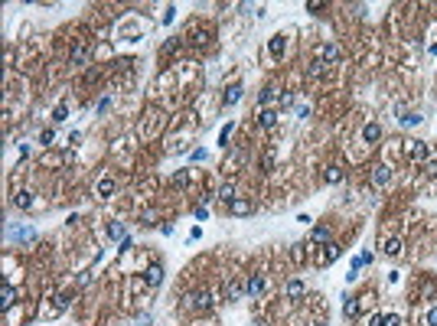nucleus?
<instances>
[{"instance_id":"nucleus-41","label":"nucleus","mask_w":437,"mask_h":326,"mask_svg":"<svg viewBox=\"0 0 437 326\" xmlns=\"http://www.w3.org/2000/svg\"><path fill=\"white\" fill-rule=\"evenodd\" d=\"M428 326H437V307H434V310H428Z\"/></svg>"},{"instance_id":"nucleus-24","label":"nucleus","mask_w":437,"mask_h":326,"mask_svg":"<svg viewBox=\"0 0 437 326\" xmlns=\"http://www.w3.org/2000/svg\"><path fill=\"white\" fill-rule=\"evenodd\" d=\"M336 258H339V248H336V245H327V251L320 255V264H329V261H336Z\"/></svg>"},{"instance_id":"nucleus-10","label":"nucleus","mask_w":437,"mask_h":326,"mask_svg":"<svg viewBox=\"0 0 437 326\" xmlns=\"http://www.w3.org/2000/svg\"><path fill=\"white\" fill-rule=\"evenodd\" d=\"M388 176H391V170L385 166V163H379V166L372 170V186H385V183H388Z\"/></svg>"},{"instance_id":"nucleus-7","label":"nucleus","mask_w":437,"mask_h":326,"mask_svg":"<svg viewBox=\"0 0 437 326\" xmlns=\"http://www.w3.org/2000/svg\"><path fill=\"white\" fill-rule=\"evenodd\" d=\"M261 290H265V277H261V274H251V277L245 280V294L258 297V294H261Z\"/></svg>"},{"instance_id":"nucleus-38","label":"nucleus","mask_w":437,"mask_h":326,"mask_svg":"<svg viewBox=\"0 0 437 326\" xmlns=\"http://www.w3.org/2000/svg\"><path fill=\"white\" fill-rule=\"evenodd\" d=\"M108 108H111V98H102V101H98V114H105Z\"/></svg>"},{"instance_id":"nucleus-13","label":"nucleus","mask_w":437,"mask_h":326,"mask_svg":"<svg viewBox=\"0 0 437 326\" xmlns=\"http://www.w3.org/2000/svg\"><path fill=\"white\" fill-rule=\"evenodd\" d=\"M379 137H382V127L375 124V121H372V124H366V127H362V140H366V144H375Z\"/></svg>"},{"instance_id":"nucleus-33","label":"nucleus","mask_w":437,"mask_h":326,"mask_svg":"<svg viewBox=\"0 0 437 326\" xmlns=\"http://www.w3.org/2000/svg\"><path fill=\"white\" fill-rule=\"evenodd\" d=\"M193 216L199 218V222H206V218H209V209H206V206H196V209H193Z\"/></svg>"},{"instance_id":"nucleus-1","label":"nucleus","mask_w":437,"mask_h":326,"mask_svg":"<svg viewBox=\"0 0 437 326\" xmlns=\"http://www.w3.org/2000/svg\"><path fill=\"white\" fill-rule=\"evenodd\" d=\"M320 59H323L327 65H336L339 59H343V53H339V46H336V43H323V46H320Z\"/></svg>"},{"instance_id":"nucleus-39","label":"nucleus","mask_w":437,"mask_h":326,"mask_svg":"<svg viewBox=\"0 0 437 326\" xmlns=\"http://www.w3.org/2000/svg\"><path fill=\"white\" fill-rule=\"evenodd\" d=\"M173 13H176V7H166V13H164V23H166V26L173 23Z\"/></svg>"},{"instance_id":"nucleus-16","label":"nucleus","mask_w":437,"mask_h":326,"mask_svg":"<svg viewBox=\"0 0 437 326\" xmlns=\"http://www.w3.org/2000/svg\"><path fill=\"white\" fill-rule=\"evenodd\" d=\"M85 59H88V46L78 43V46L72 49V65H85Z\"/></svg>"},{"instance_id":"nucleus-2","label":"nucleus","mask_w":437,"mask_h":326,"mask_svg":"<svg viewBox=\"0 0 437 326\" xmlns=\"http://www.w3.org/2000/svg\"><path fill=\"white\" fill-rule=\"evenodd\" d=\"M277 121H281V111H274V108H265L261 114H258V127H265V131L277 127Z\"/></svg>"},{"instance_id":"nucleus-9","label":"nucleus","mask_w":437,"mask_h":326,"mask_svg":"<svg viewBox=\"0 0 437 326\" xmlns=\"http://www.w3.org/2000/svg\"><path fill=\"white\" fill-rule=\"evenodd\" d=\"M242 92H245V88H242V82H235V85H228V92L222 95V101H225L228 108H232V105H238V98H242Z\"/></svg>"},{"instance_id":"nucleus-21","label":"nucleus","mask_w":437,"mask_h":326,"mask_svg":"<svg viewBox=\"0 0 437 326\" xmlns=\"http://www.w3.org/2000/svg\"><path fill=\"white\" fill-rule=\"evenodd\" d=\"M385 255H388V258H398L401 255V238H388V241H385Z\"/></svg>"},{"instance_id":"nucleus-28","label":"nucleus","mask_w":437,"mask_h":326,"mask_svg":"<svg viewBox=\"0 0 437 326\" xmlns=\"http://www.w3.org/2000/svg\"><path fill=\"white\" fill-rule=\"evenodd\" d=\"M313 241H329V228L327 225H317V228H313Z\"/></svg>"},{"instance_id":"nucleus-17","label":"nucleus","mask_w":437,"mask_h":326,"mask_svg":"<svg viewBox=\"0 0 437 326\" xmlns=\"http://www.w3.org/2000/svg\"><path fill=\"white\" fill-rule=\"evenodd\" d=\"M228 212H232V216H248V212H251V202L248 199H235L232 206H228Z\"/></svg>"},{"instance_id":"nucleus-29","label":"nucleus","mask_w":437,"mask_h":326,"mask_svg":"<svg viewBox=\"0 0 437 326\" xmlns=\"http://www.w3.org/2000/svg\"><path fill=\"white\" fill-rule=\"evenodd\" d=\"M69 117V108L65 105H55V111H53V121H65Z\"/></svg>"},{"instance_id":"nucleus-20","label":"nucleus","mask_w":437,"mask_h":326,"mask_svg":"<svg viewBox=\"0 0 437 326\" xmlns=\"http://www.w3.org/2000/svg\"><path fill=\"white\" fill-rule=\"evenodd\" d=\"M218 199L225 202V206H232V202H235V186H232V183H225V186H218Z\"/></svg>"},{"instance_id":"nucleus-8","label":"nucleus","mask_w":437,"mask_h":326,"mask_svg":"<svg viewBox=\"0 0 437 326\" xmlns=\"http://www.w3.org/2000/svg\"><path fill=\"white\" fill-rule=\"evenodd\" d=\"M398 121H401V127H414V124H421V114L418 111H408V108H398Z\"/></svg>"},{"instance_id":"nucleus-43","label":"nucleus","mask_w":437,"mask_h":326,"mask_svg":"<svg viewBox=\"0 0 437 326\" xmlns=\"http://www.w3.org/2000/svg\"><path fill=\"white\" fill-rule=\"evenodd\" d=\"M431 55H437V43H434V46H431Z\"/></svg>"},{"instance_id":"nucleus-27","label":"nucleus","mask_w":437,"mask_h":326,"mask_svg":"<svg viewBox=\"0 0 437 326\" xmlns=\"http://www.w3.org/2000/svg\"><path fill=\"white\" fill-rule=\"evenodd\" d=\"M232 121H228V124L225 127H222V131H218V147H228V137H232Z\"/></svg>"},{"instance_id":"nucleus-32","label":"nucleus","mask_w":437,"mask_h":326,"mask_svg":"<svg viewBox=\"0 0 437 326\" xmlns=\"http://www.w3.org/2000/svg\"><path fill=\"white\" fill-rule=\"evenodd\" d=\"M277 105H281V111L294 108V95H281V101H277Z\"/></svg>"},{"instance_id":"nucleus-37","label":"nucleus","mask_w":437,"mask_h":326,"mask_svg":"<svg viewBox=\"0 0 437 326\" xmlns=\"http://www.w3.org/2000/svg\"><path fill=\"white\" fill-rule=\"evenodd\" d=\"M369 326H385V313H375V317L369 320Z\"/></svg>"},{"instance_id":"nucleus-40","label":"nucleus","mask_w":437,"mask_h":326,"mask_svg":"<svg viewBox=\"0 0 437 326\" xmlns=\"http://www.w3.org/2000/svg\"><path fill=\"white\" fill-rule=\"evenodd\" d=\"M173 183H176V186H186V173L180 170V173H176V176H173Z\"/></svg>"},{"instance_id":"nucleus-15","label":"nucleus","mask_w":437,"mask_h":326,"mask_svg":"<svg viewBox=\"0 0 437 326\" xmlns=\"http://www.w3.org/2000/svg\"><path fill=\"white\" fill-rule=\"evenodd\" d=\"M65 307H69V297H65V294H59V297H55V303L46 310V317H59V313H62Z\"/></svg>"},{"instance_id":"nucleus-31","label":"nucleus","mask_w":437,"mask_h":326,"mask_svg":"<svg viewBox=\"0 0 437 326\" xmlns=\"http://www.w3.org/2000/svg\"><path fill=\"white\" fill-rule=\"evenodd\" d=\"M53 140H55V131H53V127H46V131L39 134V144H53Z\"/></svg>"},{"instance_id":"nucleus-11","label":"nucleus","mask_w":437,"mask_h":326,"mask_svg":"<svg viewBox=\"0 0 437 326\" xmlns=\"http://www.w3.org/2000/svg\"><path fill=\"white\" fill-rule=\"evenodd\" d=\"M144 280H147L150 287H160V280H164V268H160V264H154V268H147V274H144Z\"/></svg>"},{"instance_id":"nucleus-18","label":"nucleus","mask_w":437,"mask_h":326,"mask_svg":"<svg viewBox=\"0 0 437 326\" xmlns=\"http://www.w3.org/2000/svg\"><path fill=\"white\" fill-rule=\"evenodd\" d=\"M111 193H114V179H111V176H102V179H98V196H102V199H108Z\"/></svg>"},{"instance_id":"nucleus-23","label":"nucleus","mask_w":437,"mask_h":326,"mask_svg":"<svg viewBox=\"0 0 437 326\" xmlns=\"http://www.w3.org/2000/svg\"><path fill=\"white\" fill-rule=\"evenodd\" d=\"M274 98H277V88H274V85H268V88H265V92L258 95V101H261V105H265V108H268V105H271V101H274Z\"/></svg>"},{"instance_id":"nucleus-6","label":"nucleus","mask_w":437,"mask_h":326,"mask_svg":"<svg viewBox=\"0 0 437 326\" xmlns=\"http://www.w3.org/2000/svg\"><path fill=\"white\" fill-rule=\"evenodd\" d=\"M13 300H16L13 284H7V280H3V287H0V307H3V310H10V307H13Z\"/></svg>"},{"instance_id":"nucleus-26","label":"nucleus","mask_w":437,"mask_h":326,"mask_svg":"<svg viewBox=\"0 0 437 326\" xmlns=\"http://www.w3.org/2000/svg\"><path fill=\"white\" fill-rule=\"evenodd\" d=\"M108 235H111V238H117V241H124V238H127V235H124V225H121V222H111V225H108Z\"/></svg>"},{"instance_id":"nucleus-35","label":"nucleus","mask_w":437,"mask_h":326,"mask_svg":"<svg viewBox=\"0 0 437 326\" xmlns=\"http://www.w3.org/2000/svg\"><path fill=\"white\" fill-rule=\"evenodd\" d=\"M261 170H265V173H271V170H274V157H271V154L261 160Z\"/></svg>"},{"instance_id":"nucleus-3","label":"nucleus","mask_w":437,"mask_h":326,"mask_svg":"<svg viewBox=\"0 0 437 326\" xmlns=\"http://www.w3.org/2000/svg\"><path fill=\"white\" fill-rule=\"evenodd\" d=\"M186 300H189L193 310H209V307H212V294H206V290H203V294H189Z\"/></svg>"},{"instance_id":"nucleus-25","label":"nucleus","mask_w":437,"mask_h":326,"mask_svg":"<svg viewBox=\"0 0 437 326\" xmlns=\"http://www.w3.org/2000/svg\"><path fill=\"white\" fill-rule=\"evenodd\" d=\"M323 179H327V183H339V179H343V170H339V166H327Z\"/></svg>"},{"instance_id":"nucleus-34","label":"nucleus","mask_w":437,"mask_h":326,"mask_svg":"<svg viewBox=\"0 0 437 326\" xmlns=\"http://www.w3.org/2000/svg\"><path fill=\"white\" fill-rule=\"evenodd\" d=\"M398 323H401L398 313H385V326H398Z\"/></svg>"},{"instance_id":"nucleus-42","label":"nucleus","mask_w":437,"mask_h":326,"mask_svg":"<svg viewBox=\"0 0 437 326\" xmlns=\"http://www.w3.org/2000/svg\"><path fill=\"white\" fill-rule=\"evenodd\" d=\"M189 157H193V160H196V163H199V160H206V150H203V147H199V150H193V154H189Z\"/></svg>"},{"instance_id":"nucleus-36","label":"nucleus","mask_w":437,"mask_h":326,"mask_svg":"<svg viewBox=\"0 0 437 326\" xmlns=\"http://www.w3.org/2000/svg\"><path fill=\"white\" fill-rule=\"evenodd\" d=\"M307 10H310V13H320V10H323V0H310V3H307Z\"/></svg>"},{"instance_id":"nucleus-19","label":"nucleus","mask_w":437,"mask_h":326,"mask_svg":"<svg viewBox=\"0 0 437 326\" xmlns=\"http://www.w3.org/2000/svg\"><path fill=\"white\" fill-rule=\"evenodd\" d=\"M13 206H20V209H30V206H33V196L26 193V189H20V193H13Z\"/></svg>"},{"instance_id":"nucleus-22","label":"nucleus","mask_w":437,"mask_h":326,"mask_svg":"<svg viewBox=\"0 0 437 326\" xmlns=\"http://www.w3.org/2000/svg\"><path fill=\"white\" fill-rule=\"evenodd\" d=\"M327 69H329V65L323 62V59H317V62H310V69H307V75H310V78H320V75H323V72H327Z\"/></svg>"},{"instance_id":"nucleus-30","label":"nucleus","mask_w":437,"mask_h":326,"mask_svg":"<svg viewBox=\"0 0 437 326\" xmlns=\"http://www.w3.org/2000/svg\"><path fill=\"white\" fill-rule=\"evenodd\" d=\"M242 290H245L242 284H232V287L225 290V297H228V300H238V297H242Z\"/></svg>"},{"instance_id":"nucleus-5","label":"nucleus","mask_w":437,"mask_h":326,"mask_svg":"<svg viewBox=\"0 0 437 326\" xmlns=\"http://www.w3.org/2000/svg\"><path fill=\"white\" fill-rule=\"evenodd\" d=\"M408 157H411V160H418V163H424V160H428V144H424V140H411Z\"/></svg>"},{"instance_id":"nucleus-12","label":"nucleus","mask_w":437,"mask_h":326,"mask_svg":"<svg viewBox=\"0 0 437 326\" xmlns=\"http://www.w3.org/2000/svg\"><path fill=\"white\" fill-rule=\"evenodd\" d=\"M304 290H307V284H304L300 277H294V280L287 284V297H290V300H300V297H304Z\"/></svg>"},{"instance_id":"nucleus-14","label":"nucleus","mask_w":437,"mask_h":326,"mask_svg":"<svg viewBox=\"0 0 437 326\" xmlns=\"http://www.w3.org/2000/svg\"><path fill=\"white\" fill-rule=\"evenodd\" d=\"M343 317H346V320H356V317H359V300H356V297H346V303H343Z\"/></svg>"},{"instance_id":"nucleus-4","label":"nucleus","mask_w":437,"mask_h":326,"mask_svg":"<svg viewBox=\"0 0 437 326\" xmlns=\"http://www.w3.org/2000/svg\"><path fill=\"white\" fill-rule=\"evenodd\" d=\"M284 49H287V39H284L281 33H277V36H271V39H268V53H271L274 59H281V55H284Z\"/></svg>"}]
</instances>
